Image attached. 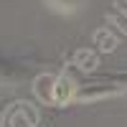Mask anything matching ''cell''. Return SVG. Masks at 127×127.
I'll use <instances>...</instances> for the list:
<instances>
[]
</instances>
